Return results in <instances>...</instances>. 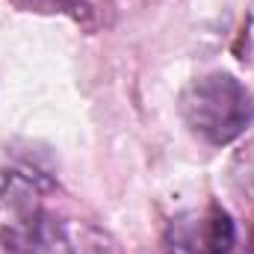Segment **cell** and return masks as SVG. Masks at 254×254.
Masks as SVG:
<instances>
[{
    "mask_svg": "<svg viewBox=\"0 0 254 254\" xmlns=\"http://www.w3.org/2000/svg\"><path fill=\"white\" fill-rule=\"evenodd\" d=\"M237 222L231 213L210 201L204 210L178 213L166 228V254H234Z\"/></svg>",
    "mask_w": 254,
    "mask_h": 254,
    "instance_id": "obj_2",
    "label": "cell"
},
{
    "mask_svg": "<svg viewBox=\"0 0 254 254\" xmlns=\"http://www.w3.org/2000/svg\"><path fill=\"white\" fill-rule=\"evenodd\" d=\"M240 254H254V216H252V225H249V237H246V246Z\"/></svg>",
    "mask_w": 254,
    "mask_h": 254,
    "instance_id": "obj_4",
    "label": "cell"
},
{
    "mask_svg": "<svg viewBox=\"0 0 254 254\" xmlns=\"http://www.w3.org/2000/svg\"><path fill=\"white\" fill-rule=\"evenodd\" d=\"M9 254H74L63 225L39 207L15 210V222L6 234Z\"/></svg>",
    "mask_w": 254,
    "mask_h": 254,
    "instance_id": "obj_3",
    "label": "cell"
},
{
    "mask_svg": "<svg viewBox=\"0 0 254 254\" xmlns=\"http://www.w3.org/2000/svg\"><path fill=\"white\" fill-rule=\"evenodd\" d=\"M178 110L184 125L207 145H231L254 122L252 92L228 71H213L181 92Z\"/></svg>",
    "mask_w": 254,
    "mask_h": 254,
    "instance_id": "obj_1",
    "label": "cell"
}]
</instances>
